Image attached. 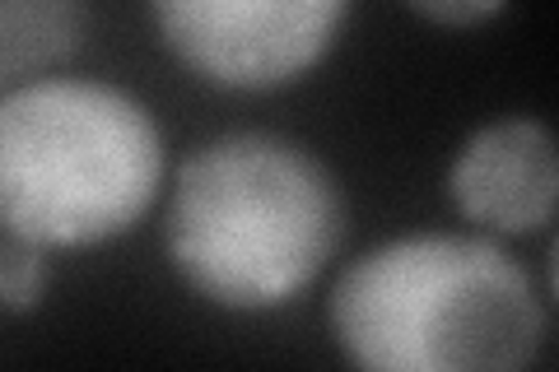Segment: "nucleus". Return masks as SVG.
<instances>
[{
  "instance_id": "nucleus-1",
  "label": "nucleus",
  "mask_w": 559,
  "mask_h": 372,
  "mask_svg": "<svg viewBox=\"0 0 559 372\" xmlns=\"http://www.w3.org/2000/svg\"><path fill=\"white\" fill-rule=\"evenodd\" d=\"M345 238V191L318 154L271 131L215 135L173 182L164 247L205 303L271 312L326 271Z\"/></svg>"
},
{
  "instance_id": "nucleus-2",
  "label": "nucleus",
  "mask_w": 559,
  "mask_h": 372,
  "mask_svg": "<svg viewBox=\"0 0 559 372\" xmlns=\"http://www.w3.org/2000/svg\"><path fill=\"white\" fill-rule=\"evenodd\" d=\"M331 340L373 372H503L546 345V303L513 252L471 233H411L349 261Z\"/></svg>"
},
{
  "instance_id": "nucleus-3",
  "label": "nucleus",
  "mask_w": 559,
  "mask_h": 372,
  "mask_svg": "<svg viewBox=\"0 0 559 372\" xmlns=\"http://www.w3.org/2000/svg\"><path fill=\"white\" fill-rule=\"evenodd\" d=\"M164 182V131L103 80H28L0 98V224L38 247L131 233Z\"/></svg>"
},
{
  "instance_id": "nucleus-4",
  "label": "nucleus",
  "mask_w": 559,
  "mask_h": 372,
  "mask_svg": "<svg viewBox=\"0 0 559 372\" xmlns=\"http://www.w3.org/2000/svg\"><path fill=\"white\" fill-rule=\"evenodd\" d=\"M349 5L355 0H150L173 57L234 94L304 80L336 47Z\"/></svg>"
},
{
  "instance_id": "nucleus-5",
  "label": "nucleus",
  "mask_w": 559,
  "mask_h": 372,
  "mask_svg": "<svg viewBox=\"0 0 559 372\" xmlns=\"http://www.w3.org/2000/svg\"><path fill=\"white\" fill-rule=\"evenodd\" d=\"M448 196L489 233H540L559 205V154L540 117H499L457 149Z\"/></svg>"
},
{
  "instance_id": "nucleus-6",
  "label": "nucleus",
  "mask_w": 559,
  "mask_h": 372,
  "mask_svg": "<svg viewBox=\"0 0 559 372\" xmlns=\"http://www.w3.org/2000/svg\"><path fill=\"white\" fill-rule=\"evenodd\" d=\"M84 33V0H0V84L43 80L75 57Z\"/></svg>"
},
{
  "instance_id": "nucleus-7",
  "label": "nucleus",
  "mask_w": 559,
  "mask_h": 372,
  "mask_svg": "<svg viewBox=\"0 0 559 372\" xmlns=\"http://www.w3.org/2000/svg\"><path fill=\"white\" fill-rule=\"evenodd\" d=\"M47 289V247L28 238H10L0 247V308L5 312H33Z\"/></svg>"
},
{
  "instance_id": "nucleus-8",
  "label": "nucleus",
  "mask_w": 559,
  "mask_h": 372,
  "mask_svg": "<svg viewBox=\"0 0 559 372\" xmlns=\"http://www.w3.org/2000/svg\"><path fill=\"white\" fill-rule=\"evenodd\" d=\"M406 5L439 28H476L495 20L509 0H406Z\"/></svg>"
}]
</instances>
